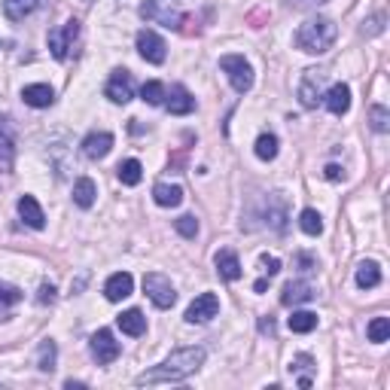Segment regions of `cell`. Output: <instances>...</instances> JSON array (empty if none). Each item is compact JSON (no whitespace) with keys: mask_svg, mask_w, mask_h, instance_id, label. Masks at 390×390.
<instances>
[{"mask_svg":"<svg viewBox=\"0 0 390 390\" xmlns=\"http://www.w3.org/2000/svg\"><path fill=\"white\" fill-rule=\"evenodd\" d=\"M202 363H204V348H180L162 366L138 375V384L143 387V384H165V381H183L193 375V372H198Z\"/></svg>","mask_w":390,"mask_h":390,"instance_id":"1","label":"cell"},{"mask_svg":"<svg viewBox=\"0 0 390 390\" xmlns=\"http://www.w3.org/2000/svg\"><path fill=\"white\" fill-rule=\"evenodd\" d=\"M336 37H339V28L330 19H308L296 31V46L308 55H323L336 43Z\"/></svg>","mask_w":390,"mask_h":390,"instance_id":"2","label":"cell"},{"mask_svg":"<svg viewBox=\"0 0 390 390\" xmlns=\"http://www.w3.org/2000/svg\"><path fill=\"white\" fill-rule=\"evenodd\" d=\"M220 67H222V74L229 76V83H232L235 92H241V95L250 92V86H253V67L244 61V55H222Z\"/></svg>","mask_w":390,"mask_h":390,"instance_id":"3","label":"cell"},{"mask_svg":"<svg viewBox=\"0 0 390 390\" xmlns=\"http://www.w3.org/2000/svg\"><path fill=\"white\" fill-rule=\"evenodd\" d=\"M143 293H147V296H149V302H153L156 308H171L174 302H177V293H174V284H171L165 275H159V272L143 275Z\"/></svg>","mask_w":390,"mask_h":390,"instance_id":"4","label":"cell"},{"mask_svg":"<svg viewBox=\"0 0 390 390\" xmlns=\"http://www.w3.org/2000/svg\"><path fill=\"white\" fill-rule=\"evenodd\" d=\"M168 46H165V40L156 34V31H149V28H143L140 34H138V52H140V58L143 61H149V65H162L165 61V52Z\"/></svg>","mask_w":390,"mask_h":390,"instance_id":"5","label":"cell"},{"mask_svg":"<svg viewBox=\"0 0 390 390\" xmlns=\"http://www.w3.org/2000/svg\"><path fill=\"white\" fill-rule=\"evenodd\" d=\"M76 34H79V22H65L61 28H55V31H49V49H52V55L58 61H65L67 58V49L74 46V40H76Z\"/></svg>","mask_w":390,"mask_h":390,"instance_id":"6","label":"cell"},{"mask_svg":"<svg viewBox=\"0 0 390 390\" xmlns=\"http://www.w3.org/2000/svg\"><path fill=\"white\" fill-rule=\"evenodd\" d=\"M89 348H92V357L98 360V366H107V363H113L119 357V341L113 339V332H110V330H98V332H95L92 341H89Z\"/></svg>","mask_w":390,"mask_h":390,"instance_id":"7","label":"cell"},{"mask_svg":"<svg viewBox=\"0 0 390 390\" xmlns=\"http://www.w3.org/2000/svg\"><path fill=\"white\" fill-rule=\"evenodd\" d=\"M220 314V299L213 296V293H202V296H195L189 302L186 308V320L189 323H208L211 317Z\"/></svg>","mask_w":390,"mask_h":390,"instance_id":"8","label":"cell"},{"mask_svg":"<svg viewBox=\"0 0 390 390\" xmlns=\"http://www.w3.org/2000/svg\"><path fill=\"white\" fill-rule=\"evenodd\" d=\"M107 98L113 104H129L134 98V79L129 70H113L110 74V83H107Z\"/></svg>","mask_w":390,"mask_h":390,"instance_id":"9","label":"cell"},{"mask_svg":"<svg viewBox=\"0 0 390 390\" xmlns=\"http://www.w3.org/2000/svg\"><path fill=\"white\" fill-rule=\"evenodd\" d=\"M110 149H113V134L110 131H92L89 138L83 140V153H86V159H92V162L104 159Z\"/></svg>","mask_w":390,"mask_h":390,"instance_id":"10","label":"cell"},{"mask_svg":"<svg viewBox=\"0 0 390 390\" xmlns=\"http://www.w3.org/2000/svg\"><path fill=\"white\" fill-rule=\"evenodd\" d=\"M323 104H326V110H330V113L345 116L348 110H351V89H348L345 83L330 86V92L323 95Z\"/></svg>","mask_w":390,"mask_h":390,"instance_id":"11","label":"cell"},{"mask_svg":"<svg viewBox=\"0 0 390 390\" xmlns=\"http://www.w3.org/2000/svg\"><path fill=\"white\" fill-rule=\"evenodd\" d=\"M140 15L149 22H162L165 28H180V22H183V15L177 10H162L159 0H147V3L140 6Z\"/></svg>","mask_w":390,"mask_h":390,"instance_id":"12","label":"cell"},{"mask_svg":"<svg viewBox=\"0 0 390 390\" xmlns=\"http://www.w3.org/2000/svg\"><path fill=\"white\" fill-rule=\"evenodd\" d=\"M131 290H134V277L129 272H116V275H110L107 277V284H104V293H107V299L110 302H122V299H129L131 296Z\"/></svg>","mask_w":390,"mask_h":390,"instance_id":"13","label":"cell"},{"mask_svg":"<svg viewBox=\"0 0 390 390\" xmlns=\"http://www.w3.org/2000/svg\"><path fill=\"white\" fill-rule=\"evenodd\" d=\"M165 110L174 113V116H186V113L195 110V98L183 89V86H174L171 95H165Z\"/></svg>","mask_w":390,"mask_h":390,"instance_id":"14","label":"cell"},{"mask_svg":"<svg viewBox=\"0 0 390 390\" xmlns=\"http://www.w3.org/2000/svg\"><path fill=\"white\" fill-rule=\"evenodd\" d=\"M320 83H323V74H317V70H305L302 86H299L302 107H317V98H320Z\"/></svg>","mask_w":390,"mask_h":390,"instance_id":"15","label":"cell"},{"mask_svg":"<svg viewBox=\"0 0 390 390\" xmlns=\"http://www.w3.org/2000/svg\"><path fill=\"white\" fill-rule=\"evenodd\" d=\"M22 101H25L28 107L43 110L55 101V92H52V86H46V83H34V86H25V89H22Z\"/></svg>","mask_w":390,"mask_h":390,"instance_id":"16","label":"cell"},{"mask_svg":"<svg viewBox=\"0 0 390 390\" xmlns=\"http://www.w3.org/2000/svg\"><path fill=\"white\" fill-rule=\"evenodd\" d=\"M314 299V290L308 281H290L281 293V305L293 308V305H302V302H311Z\"/></svg>","mask_w":390,"mask_h":390,"instance_id":"17","label":"cell"},{"mask_svg":"<svg viewBox=\"0 0 390 390\" xmlns=\"http://www.w3.org/2000/svg\"><path fill=\"white\" fill-rule=\"evenodd\" d=\"M19 217L25 220L31 229H43V226H46V213H43V208L37 204L34 195H22V198H19Z\"/></svg>","mask_w":390,"mask_h":390,"instance_id":"18","label":"cell"},{"mask_svg":"<svg viewBox=\"0 0 390 390\" xmlns=\"http://www.w3.org/2000/svg\"><path fill=\"white\" fill-rule=\"evenodd\" d=\"M116 323H119V330L125 332V336H143L147 332V317H143L138 308H129V311H122L116 317Z\"/></svg>","mask_w":390,"mask_h":390,"instance_id":"19","label":"cell"},{"mask_svg":"<svg viewBox=\"0 0 390 390\" xmlns=\"http://www.w3.org/2000/svg\"><path fill=\"white\" fill-rule=\"evenodd\" d=\"M43 3L46 0H3V13H6V19L10 22H22L25 15L37 13Z\"/></svg>","mask_w":390,"mask_h":390,"instance_id":"20","label":"cell"},{"mask_svg":"<svg viewBox=\"0 0 390 390\" xmlns=\"http://www.w3.org/2000/svg\"><path fill=\"white\" fill-rule=\"evenodd\" d=\"M213 262H217L220 277H226V281H238V277H241V262H238L235 250H220L217 257H213Z\"/></svg>","mask_w":390,"mask_h":390,"instance_id":"21","label":"cell"},{"mask_svg":"<svg viewBox=\"0 0 390 390\" xmlns=\"http://www.w3.org/2000/svg\"><path fill=\"white\" fill-rule=\"evenodd\" d=\"M153 198H156L159 208H177V204L183 202V189L174 186V183H156Z\"/></svg>","mask_w":390,"mask_h":390,"instance_id":"22","label":"cell"},{"mask_svg":"<svg viewBox=\"0 0 390 390\" xmlns=\"http://www.w3.org/2000/svg\"><path fill=\"white\" fill-rule=\"evenodd\" d=\"M381 284V268H378V262H360L357 266V286L360 290H372V286H378Z\"/></svg>","mask_w":390,"mask_h":390,"instance_id":"23","label":"cell"},{"mask_svg":"<svg viewBox=\"0 0 390 390\" xmlns=\"http://www.w3.org/2000/svg\"><path fill=\"white\" fill-rule=\"evenodd\" d=\"M13 156H15V143H13V134L6 129V122L0 119V174L13 168Z\"/></svg>","mask_w":390,"mask_h":390,"instance_id":"24","label":"cell"},{"mask_svg":"<svg viewBox=\"0 0 390 390\" xmlns=\"http://www.w3.org/2000/svg\"><path fill=\"white\" fill-rule=\"evenodd\" d=\"M95 195H98V186H95L92 177H79L74 183V202L79 208H92L95 204Z\"/></svg>","mask_w":390,"mask_h":390,"instance_id":"25","label":"cell"},{"mask_svg":"<svg viewBox=\"0 0 390 390\" xmlns=\"http://www.w3.org/2000/svg\"><path fill=\"white\" fill-rule=\"evenodd\" d=\"M116 174H119V180H122L125 186H138L140 177H143V165L138 162V159H125V162L116 168Z\"/></svg>","mask_w":390,"mask_h":390,"instance_id":"26","label":"cell"},{"mask_svg":"<svg viewBox=\"0 0 390 390\" xmlns=\"http://www.w3.org/2000/svg\"><path fill=\"white\" fill-rule=\"evenodd\" d=\"M19 302H22V290H19V286L0 281V320H6V311H10L13 305H19Z\"/></svg>","mask_w":390,"mask_h":390,"instance_id":"27","label":"cell"},{"mask_svg":"<svg viewBox=\"0 0 390 390\" xmlns=\"http://www.w3.org/2000/svg\"><path fill=\"white\" fill-rule=\"evenodd\" d=\"M299 226H302V232L305 235H320L323 232V220H320V213H317L314 208H305L299 213Z\"/></svg>","mask_w":390,"mask_h":390,"instance_id":"28","label":"cell"},{"mask_svg":"<svg viewBox=\"0 0 390 390\" xmlns=\"http://www.w3.org/2000/svg\"><path fill=\"white\" fill-rule=\"evenodd\" d=\"M140 98L147 101V104H165V86L159 83V79H149V83H143V89H140Z\"/></svg>","mask_w":390,"mask_h":390,"instance_id":"29","label":"cell"},{"mask_svg":"<svg viewBox=\"0 0 390 390\" xmlns=\"http://www.w3.org/2000/svg\"><path fill=\"white\" fill-rule=\"evenodd\" d=\"M37 366H40L43 372H52V369H55V341H52V339H43V341H40Z\"/></svg>","mask_w":390,"mask_h":390,"instance_id":"30","label":"cell"},{"mask_svg":"<svg viewBox=\"0 0 390 390\" xmlns=\"http://www.w3.org/2000/svg\"><path fill=\"white\" fill-rule=\"evenodd\" d=\"M317 326V314L314 311H293L290 317V330L293 332H311Z\"/></svg>","mask_w":390,"mask_h":390,"instance_id":"31","label":"cell"},{"mask_svg":"<svg viewBox=\"0 0 390 390\" xmlns=\"http://www.w3.org/2000/svg\"><path fill=\"white\" fill-rule=\"evenodd\" d=\"M257 156L262 159V162H272V159L277 156V138L275 134H259L257 138Z\"/></svg>","mask_w":390,"mask_h":390,"instance_id":"32","label":"cell"},{"mask_svg":"<svg viewBox=\"0 0 390 390\" xmlns=\"http://www.w3.org/2000/svg\"><path fill=\"white\" fill-rule=\"evenodd\" d=\"M369 341H375V345H381V341H387L390 339V320L387 317H375V320L369 323Z\"/></svg>","mask_w":390,"mask_h":390,"instance_id":"33","label":"cell"},{"mask_svg":"<svg viewBox=\"0 0 390 390\" xmlns=\"http://www.w3.org/2000/svg\"><path fill=\"white\" fill-rule=\"evenodd\" d=\"M174 226H177V232L183 238H195L198 235V220L193 217V213H183L180 220H174Z\"/></svg>","mask_w":390,"mask_h":390,"instance_id":"34","label":"cell"},{"mask_svg":"<svg viewBox=\"0 0 390 390\" xmlns=\"http://www.w3.org/2000/svg\"><path fill=\"white\" fill-rule=\"evenodd\" d=\"M369 119H372V129H375L378 134H384V131L390 129V125H387V122H390V116H387V110L381 107V104H375V107L369 110Z\"/></svg>","mask_w":390,"mask_h":390,"instance_id":"35","label":"cell"},{"mask_svg":"<svg viewBox=\"0 0 390 390\" xmlns=\"http://www.w3.org/2000/svg\"><path fill=\"white\" fill-rule=\"evenodd\" d=\"M259 262H262V268H266V275H268V277H275L277 272H281V259H275V257H262Z\"/></svg>","mask_w":390,"mask_h":390,"instance_id":"36","label":"cell"},{"mask_svg":"<svg viewBox=\"0 0 390 390\" xmlns=\"http://www.w3.org/2000/svg\"><path fill=\"white\" fill-rule=\"evenodd\" d=\"M37 299L43 302V305H46V302H52L55 299V286L52 284H43V286H40V296Z\"/></svg>","mask_w":390,"mask_h":390,"instance_id":"37","label":"cell"},{"mask_svg":"<svg viewBox=\"0 0 390 390\" xmlns=\"http://www.w3.org/2000/svg\"><path fill=\"white\" fill-rule=\"evenodd\" d=\"M323 174H326V180H341V177H345L339 165H326V168H323Z\"/></svg>","mask_w":390,"mask_h":390,"instance_id":"38","label":"cell"},{"mask_svg":"<svg viewBox=\"0 0 390 390\" xmlns=\"http://www.w3.org/2000/svg\"><path fill=\"white\" fill-rule=\"evenodd\" d=\"M290 3H296V6H311V3H323V0H290Z\"/></svg>","mask_w":390,"mask_h":390,"instance_id":"39","label":"cell"},{"mask_svg":"<svg viewBox=\"0 0 390 390\" xmlns=\"http://www.w3.org/2000/svg\"><path fill=\"white\" fill-rule=\"evenodd\" d=\"M259 330H262V332H275V323H272V320H262Z\"/></svg>","mask_w":390,"mask_h":390,"instance_id":"40","label":"cell"},{"mask_svg":"<svg viewBox=\"0 0 390 390\" xmlns=\"http://www.w3.org/2000/svg\"><path fill=\"white\" fill-rule=\"evenodd\" d=\"M266 286H268V281H266V277H262V281H257V284H253V290H257V293H262V290H266Z\"/></svg>","mask_w":390,"mask_h":390,"instance_id":"41","label":"cell"}]
</instances>
